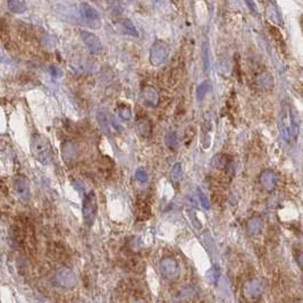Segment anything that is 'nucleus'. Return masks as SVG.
<instances>
[{"mask_svg": "<svg viewBox=\"0 0 303 303\" xmlns=\"http://www.w3.org/2000/svg\"><path fill=\"white\" fill-rule=\"evenodd\" d=\"M61 155H63V159L65 161L73 162L74 160H76L78 155L76 144L71 141H66L63 143V145H61Z\"/></svg>", "mask_w": 303, "mask_h": 303, "instance_id": "f8f14e48", "label": "nucleus"}, {"mask_svg": "<svg viewBox=\"0 0 303 303\" xmlns=\"http://www.w3.org/2000/svg\"><path fill=\"white\" fill-rule=\"evenodd\" d=\"M8 9L13 14H23L26 10L24 0H8Z\"/></svg>", "mask_w": 303, "mask_h": 303, "instance_id": "dca6fc26", "label": "nucleus"}, {"mask_svg": "<svg viewBox=\"0 0 303 303\" xmlns=\"http://www.w3.org/2000/svg\"><path fill=\"white\" fill-rule=\"evenodd\" d=\"M296 261H298L300 268H301L303 270V252H301V253L298 255V258H296Z\"/></svg>", "mask_w": 303, "mask_h": 303, "instance_id": "c756f323", "label": "nucleus"}, {"mask_svg": "<svg viewBox=\"0 0 303 303\" xmlns=\"http://www.w3.org/2000/svg\"><path fill=\"white\" fill-rule=\"evenodd\" d=\"M31 152L37 161L43 165L49 163L53 160V146L49 139L43 134H33L31 138Z\"/></svg>", "mask_w": 303, "mask_h": 303, "instance_id": "f257e3e1", "label": "nucleus"}, {"mask_svg": "<svg viewBox=\"0 0 303 303\" xmlns=\"http://www.w3.org/2000/svg\"><path fill=\"white\" fill-rule=\"evenodd\" d=\"M197 196H199V200H200V204L202 206L204 209L208 210L210 208V203H209V200H208V197L206 196V194H204L202 192V190L197 189Z\"/></svg>", "mask_w": 303, "mask_h": 303, "instance_id": "a878e982", "label": "nucleus"}, {"mask_svg": "<svg viewBox=\"0 0 303 303\" xmlns=\"http://www.w3.org/2000/svg\"><path fill=\"white\" fill-rule=\"evenodd\" d=\"M262 292H264V285H262V283L259 281V279L255 278L249 279V281L244 284L243 293L248 299L251 300L258 299L259 296L262 294Z\"/></svg>", "mask_w": 303, "mask_h": 303, "instance_id": "1a4fd4ad", "label": "nucleus"}, {"mask_svg": "<svg viewBox=\"0 0 303 303\" xmlns=\"http://www.w3.org/2000/svg\"><path fill=\"white\" fill-rule=\"evenodd\" d=\"M135 178L140 183H145L148 179V173L145 172L144 168H138L135 170Z\"/></svg>", "mask_w": 303, "mask_h": 303, "instance_id": "bb28decb", "label": "nucleus"}, {"mask_svg": "<svg viewBox=\"0 0 303 303\" xmlns=\"http://www.w3.org/2000/svg\"><path fill=\"white\" fill-rule=\"evenodd\" d=\"M183 175V168H182V163L176 162L175 165L173 166L172 170H170V179H172L173 183L177 184L179 182V179L182 178Z\"/></svg>", "mask_w": 303, "mask_h": 303, "instance_id": "5701e85b", "label": "nucleus"}, {"mask_svg": "<svg viewBox=\"0 0 303 303\" xmlns=\"http://www.w3.org/2000/svg\"><path fill=\"white\" fill-rule=\"evenodd\" d=\"M57 284L64 288H73L77 284V278L73 271L67 267H60L54 276Z\"/></svg>", "mask_w": 303, "mask_h": 303, "instance_id": "20e7f679", "label": "nucleus"}, {"mask_svg": "<svg viewBox=\"0 0 303 303\" xmlns=\"http://www.w3.org/2000/svg\"><path fill=\"white\" fill-rule=\"evenodd\" d=\"M203 63H204V70H208V66H209V58H208V48L206 44H203Z\"/></svg>", "mask_w": 303, "mask_h": 303, "instance_id": "c85d7f7f", "label": "nucleus"}, {"mask_svg": "<svg viewBox=\"0 0 303 303\" xmlns=\"http://www.w3.org/2000/svg\"><path fill=\"white\" fill-rule=\"evenodd\" d=\"M259 182H260L262 189L267 191V192H271L275 189L276 183H277V177H276L275 173L272 170L267 169L261 173L260 177H259Z\"/></svg>", "mask_w": 303, "mask_h": 303, "instance_id": "9d476101", "label": "nucleus"}, {"mask_svg": "<svg viewBox=\"0 0 303 303\" xmlns=\"http://www.w3.org/2000/svg\"><path fill=\"white\" fill-rule=\"evenodd\" d=\"M255 84H257L259 89L269 90L274 85V80H272V76L270 74L267 73V71H264V73L259 74L257 78H255Z\"/></svg>", "mask_w": 303, "mask_h": 303, "instance_id": "4468645a", "label": "nucleus"}, {"mask_svg": "<svg viewBox=\"0 0 303 303\" xmlns=\"http://www.w3.org/2000/svg\"><path fill=\"white\" fill-rule=\"evenodd\" d=\"M230 163V159H228L227 155L225 153H218L213 157L211 160V166L216 169H225Z\"/></svg>", "mask_w": 303, "mask_h": 303, "instance_id": "2eb2a0df", "label": "nucleus"}, {"mask_svg": "<svg viewBox=\"0 0 303 303\" xmlns=\"http://www.w3.org/2000/svg\"><path fill=\"white\" fill-rule=\"evenodd\" d=\"M97 121H98V125L101 131L104 132L105 134H108L109 131H110V127H109V122H108L107 116H106L104 111H101V110L98 111Z\"/></svg>", "mask_w": 303, "mask_h": 303, "instance_id": "aec40b11", "label": "nucleus"}, {"mask_svg": "<svg viewBox=\"0 0 303 303\" xmlns=\"http://www.w3.org/2000/svg\"><path fill=\"white\" fill-rule=\"evenodd\" d=\"M247 227L250 234H253V235L259 234L262 230V220L258 217L251 218V219L248 221Z\"/></svg>", "mask_w": 303, "mask_h": 303, "instance_id": "a211bd4d", "label": "nucleus"}, {"mask_svg": "<svg viewBox=\"0 0 303 303\" xmlns=\"http://www.w3.org/2000/svg\"><path fill=\"white\" fill-rule=\"evenodd\" d=\"M81 12L83 14L85 20L92 29H99L101 26V19L97 10L91 5L87 2H83L81 5Z\"/></svg>", "mask_w": 303, "mask_h": 303, "instance_id": "0eeeda50", "label": "nucleus"}, {"mask_svg": "<svg viewBox=\"0 0 303 303\" xmlns=\"http://www.w3.org/2000/svg\"><path fill=\"white\" fill-rule=\"evenodd\" d=\"M159 269L163 277L170 279V281L178 277L179 274L178 264H177V261L174 258L167 257L161 259L159 262Z\"/></svg>", "mask_w": 303, "mask_h": 303, "instance_id": "39448f33", "label": "nucleus"}, {"mask_svg": "<svg viewBox=\"0 0 303 303\" xmlns=\"http://www.w3.org/2000/svg\"><path fill=\"white\" fill-rule=\"evenodd\" d=\"M266 13H267L268 18L271 19L272 22H275L277 24L282 23L281 14H279V12L277 10V8H276L275 5H272V3H269V5L267 6V9H266Z\"/></svg>", "mask_w": 303, "mask_h": 303, "instance_id": "412c9836", "label": "nucleus"}, {"mask_svg": "<svg viewBox=\"0 0 303 303\" xmlns=\"http://www.w3.org/2000/svg\"><path fill=\"white\" fill-rule=\"evenodd\" d=\"M121 26H122V29L124 30V32L126 34H128V36H134V37L139 36L138 30H136V27L134 26V24H133L129 19H124V20H123L122 24H121Z\"/></svg>", "mask_w": 303, "mask_h": 303, "instance_id": "4be33fe9", "label": "nucleus"}, {"mask_svg": "<svg viewBox=\"0 0 303 303\" xmlns=\"http://www.w3.org/2000/svg\"><path fill=\"white\" fill-rule=\"evenodd\" d=\"M218 277H219V268H217V266H214L213 268L208 270L207 279H208V282L213 283V284H216L218 281Z\"/></svg>", "mask_w": 303, "mask_h": 303, "instance_id": "b1692460", "label": "nucleus"}, {"mask_svg": "<svg viewBox=\"0 0 303 303\" xmlns=\"http://www.w3.org/2000/svg\"><path fill=\"white\" fill-rule=\"evenodd\" d=\"M135 128H136V132H138V134L140 136H142V138H149L150 135H151L152 133V124L151 122L149 121L148 118L145 117H142V118H139L138 122H136V125H135Z\"/></svg>", "mask_w": 303, "mask_h": 303, "instance_id": "ddd939ff", "label": "nucleus"}, {"mask_svg": "<svg viewBox=\"0 0 303 303\" xmlns=\"http://www.w3.org/2000/svg\"><path fill=\"white\" fill-rule=\"evenodd\" d=\"M210 89H211V83H210L209 80H204V81L201 82V83L197 85V88H196V99L197 100L199 101L203 100L204 97H206V95L209 93Z\"/></svg>", "mask_w": 303, "mask_h": 303, "instance_id": "f3484780", "label": "nucleus"}, {"mask_svg": "<svg viewBox=\"0 0 303 303\" xmlns=\"http://www.w3.org/2000/svg\"><path fill=\"white\" fill-rule=\"evenodd\" d=\"M168 57V46L161 40H157L150 49L149 60L153 66H159Z\"/></svg>", "mask_w": 303, "mask_h": 303, "instance_id": "7ed1b4c3", "label": "nucleus"}, {"mask_svg": "<svg viewBox=\"0 0 303 303\" xmlns=\"http://www.w3.org/2000/svg\"><path fill=\"white\" fill-rule=\"evenodd\" d=\"M13 187L20 200L27 201L30 197V180L24 175H16L13 180Z\"/></svg>", "mask_w": 303, "mask_h": 303, "instance_id": "423d86ee", "label": "nucleus"}, {"mask_svg": "<svg viewBox=\"0 0 303 303\" xmlns=\"http://www.w3.org/2000/svg\"><path fill=\"white\" fill-rule=\"evenodd\" d=\"M81 39L83 41L88 49L91 51L92 53L98 54L102 51V43L99 37L95 36L94 33L89 32V31H82L81 32Z\"/></svg>", "mask_w": 303, "mask_h": 303, "instance_id": "6e6552de", "label": "nucleus"}, {"mask_svg": "<svg viewBox=\"0 0 303 303\" xmlns=\"http://www.w3.org/2000/svg\"><path fill=\"white\" fill-rule=\"evenodd\" d=\"M165 144L167 148L169 150H175L178 148V139H177V135L175 132H168L165 135Z\"/></svg>", "mask_w": 303, "mask_h": 303, "instance_id": "6ab92c4d", "label": "nucleus"}, {"mask_svg": "<svg viewBox=\"0 0 303 303\" xmlns=\"http://www.w3.org/2000/svg\"><path fill=\"white\" fill-rule=\"evenodd\" d=\"M97 196H95L94 191H90L84 196L83 203H82V216L88 226L93 225L95 216H97Z\"/></svg>", "mask_w": 303, "mask_h": 303, "instance_id": "f03ea898", "label": "nucleus"}, {"mask_svg": "<svg viewBox=\"0 0 303 303\" xmlns=\"http://www.w3.org/2000/svg\"><path fill=\"white\" fill-rule=\"evenodd\" d=\"M189 216L191 218V221H192V224L194 225V227H196V230H201V228H202V225H201L200 220L197 219L196 213H194L193 210H190L189 211Z\"/></svg>", "mask_w": 303, "mask_h": 303, "instance_id": "cd10ccee", "label": "nucleus"}, {"mask_svg": "<svg viewBox=\"0 0 303 303\" xmlns=\"http://www.w3.org/2000/svg\"><path fill=\"white\" fill-rule=\"evenodd\" d=\"M118 116L121 117V119H123V121H129L132 117L131 109H129L127 106H122V107L118 108Z\"/></svg>", "mask_w": 303, "mask_h": 303, "instance_id": "393cba45", "label": "nucleus"}, {"mask_svg": "<svg viewBox=\"0 0 303 303\" xmlns=\"http://www.w3.org/2000/svg\"><path fill=\"white\" fill-rule=\"evenodd\" d=\"M142 98L143 101H144L149 107H157L160 99L157 89L151 87V85H146V87L142 89Z\"/></svg>", "mask_w": 303, "mask_h": 303, "instance_id": "9b49d317", "label": "nucleus"}, {"mask_svg": "<svg viewBox=\"0 0 303 303\" xmlns=\"http://www.w3.org/2000/svg\"><path fill=\"white\" fill-rule=\"evenodd\" d=\"M245 2H247V5L249 6V8H250L252 12H255V6H254V2L252 1V0H244Z\"/></svg>", "mask_w": 303, "mask_h": 303, "instance_id": "7c9ffc66", "label": "nucleus"}]
</instances>
